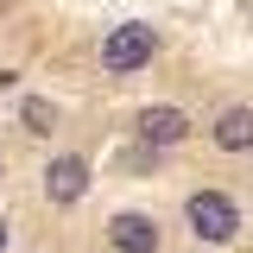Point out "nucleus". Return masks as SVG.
Here are the masks:
<instances>
[{
  "label": "nucleus",
  "instance_id": "nucleus-2",
  "mask_svg": "<svg viewBox=\"0 0 253 253\" xmlns=\"http://www.w3.org/2000/svg\"><path fill=\"white\" fill-rule=\"evenodd\" d=\"M190 228H196L203 241H234V228H241L234 196H221V190H196V196H190Z\"/></svg>",
  "mask_w": 253,
  "mask_h": 253
},
{
  "label": "nucleus",
  "instance_id": "nucleus-8",
  "mask_svg": "<svg viewBox=\"0 0 253 253\" xmlns=\"http://www.w3.org/2000/svg\"><path fill=\"white\" fill-rule=\"evenodd\" d=\"M0 247H6V221H0Z\"/></svg>",
  "mask_w": 253,
  "mask_h": 253
},
{
  "label": "nucleus",
  "instance_id": "nucleus-6",
  "mask_svg": "<svg viewBox=\"0 0 253 253\" xmlns=\"http://www.w3.org/2000/svg\"><path fill=\"white\" fill-rule=\"evenodd\" d=\"M215 146L221 152H247L253 146V108H221L215 114Z\"/></svg>",
  "mask_w": 253,
  "mask_h": 253
},
{
  "label": "nucleus",
  "instance_id": "nucleus-7",
  "mask_svg": "<svg viewBox=\"0 0 253 253\" xmlns=\"http://www.w3.org/2000/svg\"><path fill=\"white\" fill-rule=\"evenodd\" d=\"M26 133H57V108L51 101H26Z\"/></svg>",
  "mask_w": 253,
  "mask_h": 253
},
{
  "label": "nucleus",
  "instance_id": "nucleus-3",
  "mask_svg": "<svg viewBox=\"0 0 253 253\" xmlns=\"http://www.w3.org/2000/svg\"><path fill=\"white\" fill-rule=\"evenodd\" d=\"M83 190H89V165H83L76 152L51 158V171H44V196H51V203H76Z\"/></svg>",
  "mask_w": 253,
  "mask_h": 253
},
{
  "label": "nucleus",
  "instance_id": "nucleus-1",
  "mask_svg": "<svg viewBox=\"0 0 253 253\" xmlns=\"http://www.w3.org/2000/svg\"><path fill=\"white\" fill-rule=\"evenodd\" d=\"M152 51H158L152 26H114V32H108V44H101V63H108L114 76H133V70L152 63Z\"/></svg>",
  "mask_w": 253,
  "mask_h": 253
},
{
  "label": "nucleus",
  "instance_id": "nucleus-5",
  "mask_svg": "<svg viewBox=\"0 0 253 253\" xmlns=\"http://www.w3.org/2000/svg\"><path fill=\"white\" fill-rule=\"evenodd\" d=\"M108 241L121 253H158V228H152V215H114L108 221Z\"/></svg>",
  "mask_w": 253,
  "mask_h": 253
},
{
  "label": "nucleus",
  "instance_id": "nucleus-4",
  "mask_svg": "<svg viewBox=\"0 0 253 253\" xmlns=\"http://www.w3.org/2000/svg\"><path fill=\"white\" fill-rule=\"evenodd\" d=\"M133 133H139L146 146H184L190 121L177 114V108H139V121H133Z\"/></svg>",
  "mask_w": 253,
  "mask_h": 253
}]
</instances>
